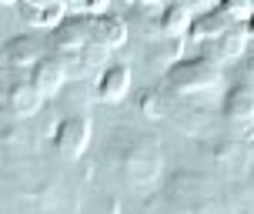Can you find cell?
Returning a JSON list of instances; mask_svg holds the SVG:
<instances>
[{
    "mask_svg": "<svg viewBox=\"0 0 254 214\" xmlns=\"http://www.w3.org/2000/svg\"><path fill=\"white\" fill-rule=\"evenodd\" d=\"M137 114L140 117H147V121H164L167 114H171V104H167V90H140L137 94Z\"/></svg>",
    "mask_w": 254,
    "mask_h": 214,
    "instance_id": "21",
    "label": "cell"
},
{
    "mask_svg": "<svg viewBox=\"0 0 254 214\" xmlns=\"http://www.w3.org/2000/svg\"><path fill=\"white\" fill-rule=\"evenodd\" d=\"M190 7L184 0H167L161 17H157V30H161V37H184L190 27Z\"/></svg>",
    "mask_w": 254,
    "mask_h": 214,
    "instance_id": "18",
    "label": "cell"
},
{
    "mask_svg": "<svg viewBox=\"0 0 254 214\" xmlns=\"http://www.w3.org/2000/svg\"><path fill=\"white\" fill-rule=\"evenodd\" d=\"M0 214H13V204L7 198H0Z\"/></svg>",
    "mask_w": 254,
    "mask_h": 214,
    "instance_id": "25",
    "label": "cell"
},
{
    "mask_svg": "<svg viewBox=\"0 0 254 214\" xmlns=\"http://www.w3.org/2000/svg\"><path fill=\"white\" fill-rule=\"evenodd\" d=\"M244 30H248V37L254 40V13H251V20H248V24H244Z\"/></svg>",
    "mask_w": 254,
    "mask_h": 214,
    "instance_id": "26",
    "label": "cell"
},
{
    "mask_svg": "<svg viewBox=\"0 0 254 214\" xmlns=\"http://www.w3.org/2000/svg\"><path fill=\"white\" fill-rule=\"evenodd\" d=\"M188 7H197V10H214L217 7V0H184Z\"/></svg>",
    "mask_w": 254,
    "mask_h": 214,
    "instance_id": "24",
    "label": "cell"
},
{
    "mask_svg": "<svg viewBox=\"0 0 254 214\" xmlns=\"http://www.w3.org/2000/svg\"><path fill=\"white\" fill-rule=\"evenodd\" d=\"M164 204L171 214H238L217 181L204 171H174L164 184Z\"/></svg>",
    "mask_w": 254,
    "mask_h": 214,
    "instance_id": "2",
    "label": "cell"
},
{
    "mask_svg": "<svg viewBox=\"0 0 254 214\" xmlns=\"http://www.w3.org/2000/svg\"><path fill=\"white\" fill-rule=\"evenodd\" d=\"M207 157H211V164H214L217 174L244 177L248 167H251L254 147L244 144L238 134H217V138H211V144H207Z\"/></svg>",
    "mask_w": 254,
    "mask_h": 214,
    "instance_id": "5",
    "label": "cell"
},
{
    "mask_svg": "<svg viewBox=\"0 0 254 214\" xmlns=\"http://www.w3.org/2000/svg\"><path fill=\"white\" fill-rule=\"evenodd\" d=\"M54 151L57 157L64 161H80L87 154V144H90V117L87 114H67L61 124L54 127Z\"/></svg>",
    "mask_w": 254,
    "mask_h": 214,
    "instance_id": "6",
    "label": "cell"
},
{
    "mask_svg": "<svg viewBox=\"0 0 254 214\" xmlns=\"http://www.w3.org/2000/svg\"><path fill=\"white\" fill-rule=\"evenodd\" d=\"M228 27H234V24H228V20H224V17H221L217 10H201L197 17H190L188 34H190V40H197V44H207V40L221 37Z\"/></svg>",
    "mask_w": 254,
    "mask_h": 214,
    "instance_id": "19",
    "label": "cell"
},
{
    "mask_svg": "<svg viewBox=\"0 0 254 214\" xmlns=\"http://www.w3.org/2000/svg\"><path fill=\"white\" fill-rule=\"evenodd\" d=\"M30 80H34V87L44 94V101L47 97H57L64 90V84L70 80L67 77V67H64V61L57 57V54H47L44 61L34 64V71H30Z\"/></svg>",
    "mask_w": 254,
    "mask_h": 214,
    "instance_id": "13",
    "label": "cell"
},
{
    "mask_svg": "<svg viewBox=\"0 0 254 214\" xmlns=\"http://www.w3.org/2000/svg\"><path fill=\"white\" fill-rule=\"evenodd\" d=\"M107 7H111V0H84V13H90V17L107 13Z\"/></svg>",
    "mask_w": 254,
    "mask_h": 214,
    "instance_id": "23",
    "label": "cell"
},
{
    "mask_svg": "<svg viewBox=\"0 0 254 214\" xmlns=\"http://www.w3.org/2000/svg\"><path fill=\"white\" fill-rule=\"evenodd\" d=\"M221 114L231 124H254V80H234L221 101Z\"/></svg>",
    "mask_w": 254,
    "mask_h": 214,
    "instance_id": "10",
    "label": "cell"
},
{
    "mask_svg": "<svg viewBox=\"0 0 254 214\" xmlns=\"http://www.w3.org/2000/svg\"><path fill=\"white\" fill-rule=\"evenodd\" d=\"M104 167L124 184L127 191H147L161 181L164 174V151L161 141L151 131H137V127H117L104 144Z\"/></svg>",
    "mask_w": 254,
    "mask_h": 214,
    "instance_id": "1",
    "label": "cell"
},
{
    "mask_svg": "<svg viewBox=\"0 0 254 214\" xmlns=\"http://www.w3.org/2000/svg\"><path fill=\"white\" fill-rule=\"evenodd\" d=\"M17 10H20V17H24L27 24L37 27V30H54L67 17L64 0H44V3H27V0H20Z\"/></svg>",
    "mask_w": 254,
    "mask_h": 214,
    "instance_id": "17",
    "label": "cell"
},
{
    "mask_svg": "<svg viewBox=\"0 0 254 214\" xmlns=\"http://www.w3.org/2000/svg\"><path fill=\"white\" fill-rule=\"evenodd\" d=\"M221 84H224V67L207 57H188V61L181 57L178 64H171L164 71V90L174 101L197 104Z\"/></svg>",
    "mask_w": 254,
    "mask_h": 214,
    "instance_id": "3",
    "label": "cell"
},
{
    "mask_svg": "<svg viewBox=\"0 0 254 214\" xmlns=\"http://www.w3.org/2000/svg\"><path fill=\"white\" fill-rule=\"evenodd\" d=\"M87 44H90V13H84V17H64L61 24L51 30V51L57 57L84 51Z\"/></svg>",
    "mask_w": 254,
    "mask_h": 214,
    "instance_id": "8",
    "label": "cell"
},
{
    "mask_svg": "<svg viewBox=\"0 0 254 214\" xmlns=\"http://www.w3.org/2000/svg\"><path fill=\"white\" fill-rule=\"evenodd\" d=\"M228 24H238L244 27L248 20H251V13H254V0H217V7H214Z\"/></svg>",
    "mask_w": 254,
    "mask_h": 214,
    "instance_id": "22",
    "label": "cell"
},
{
    "mask_svg": "<svg viewBox=\"0 0 254 214\" xmlns=\"http://www.w3.org/2000/svg\"><path fill=\"white\" fill-rule=\"evenodd\" d=\"M248 30L244 27H228L221 37H214V40H207V44H201L204 47V54L201 57H207V61H214V64H231V61H238V57H244V47H248Z\"/></svg>",
    "mask_w": 254,
    "mask_h": 214,
    "instance_id": "12",
    "label": "cell"
},
{
    "mask_svg": "<svg viewBox=\"0 0 254 214\" xmlns=\"http://www.w3.org/2000/svg\"><path fill=\"white\" fill-rule=\"evenodd\" d=\"M47 57V47L40 37H30V34H20V37H10L3 47H0V61L10 71H34V64Z\"/></svg>",
    "mask_w": 254,
    "mask_h": 214,
    "instance_id": "9",
    "label": "cell"
},
{
    "mask_svg": "<svg viewBox=\"0 0 254 214\" xmlns=\"http://www.w3.org/2000/svg\"><path fill=\"white\" fill-rule=\"evenodd\" d=\"M30 201H34L37 214H77V191L61 177L40 181L30 194Z\"/></svg>",
    "mask_w": 254,
    "mask_h": 214,
    "instance_id": "7",
    "label": "cell"
},
{
    "mask_svg": "<svg viewBox=\"0 0 254 214\" xmlns=\"http://www.w3.org/2000/svg\"><path fill=\"white\" fill-rule=\"evenodd\" d=\"M24 117L10 114L3 104H0V151L3 154H27L30 151V131L20 124Z\"/></svg>",
    "mask_w": 254,
    "mask_h": 214,
    "instance_id": "16",
    "label": "cell"
},
{
    "mask_svg": "<svg viewBox=\"0 0 254 214\" xmlns=\"http://www.w3.org/2000/svg\"><path fill=\"white\" fill-rule=\"evenodd\" d=\"M0 7H17V0H0Z\"/></svg>",
    "mask_w": 254,
    "mask_h": 214,
    "instance_id": "27",
    "label": "cell"
},
{
    "mask_svg": "<svg viewBox=\"0 0 254 214\" xmlns=\"http://www.w3.org/2000/svg\"><path fill=\"white\" fill-rule=\"evenodd\" d=\"M181 51H184V40L181 37H157L154 47H147V64H157V67H171V64L181 61Z\"/></svg>",
    "mask_w": 254,
    "mask_h": 214,
    "instance_id": "20",
    "label": "cell"
},
{
    "mask_svg": "<svg viewBox=\"0 0 254 214\" xmlns=\"http://www.w3.org/2000/svg\"><path fill=\"white\" fill-rule=\"evenodd\" d=\"M107 47H101V44H87L84 51L77 54H67V57H61L64 67H67V77L70 80H87V77L101 74V64L107 61Z\"/></svg>",
    "mask_w": 254,
    "mask_h": 214,
    "instance_id": "15",
    "label": "cell"
},
{
    "mask_svg": "<svg viewBox=\"0 0 254 214\" xmlns=\"http://www.w3.org/2000/svg\"><path fill=\"white\" fill-rule=\"evenodd\" d=\"M130 84H134V74L127 64H107L97 77V87H94V97L104 104H121L130 94Z\"/></svg>",
    "mask_w": 254,
    "mask_h": 214,
    "instance_id": "11",
    "label": "cell"
},
{
    "mask_svg": "<svg viewBox=\"0 0 254 214\" xmlns=\"http://www.w3.org/2000/svg\"><path fill=\"white\" fill-rule=\"evenodd\" d=\"M90 44H101L107 51L124 47L127 44V20L117 17V13H111V10L90 17Z\"/></svg>",
    "mask_w": 254,
    "mask_h": 214,
    "instance_id": "14",
    "label": "cell"
},
{
    "mask_svg": "<svg viewBox=\"0 0 254 214\" xmlns=\"http://www.w3.org/2000/svg\"><path fill=\"white\" fill-rule=\"evenodd\" d=\"M0 104L17 117H34L44 107V94L34 87L30 74L3 67L0 71Z\"/></svg>",
    "mask_w": 254,
    "mask_h": 214,
    "instance_id": "4",
    "label": "cell"
}]
</instances>
